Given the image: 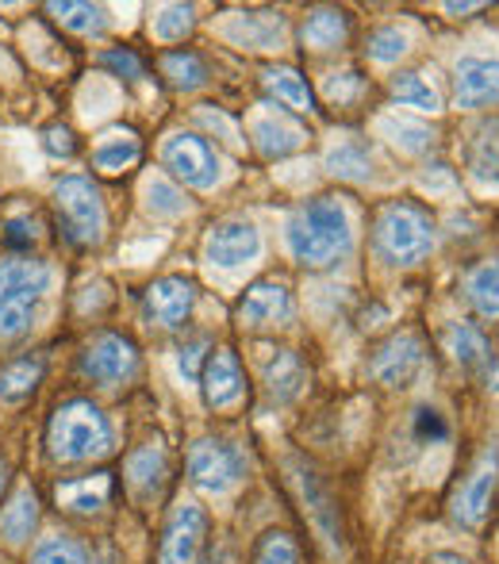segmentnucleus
<instances>
[{
    "label": "nucleus",
    "mask_w": 499,
    "mask_h": 564,
    "mask_svg": "<svg viewBox=\"0 0 499 564\" xmlns=\"http://www.w3.org/2000/svg\"><path fill=\"white\" fill-rule=\"evenodd\" d=\"M196 304V284L188 276H162L147 289V315L158 323V327H181V323L193 315Z\"/></svg>",
    "instance_id": "13"
},
{
    "label": "nucleus",
    "mask_w": 499,
    "mask_h": 564,
    "mask_svg": "<svg viewBox=\"0 0 499 564\" xmlns=\"http://www.w3.org/2000/svg\"><path fill=\"white\" fill-rule=\"evenodd\" d=\"M296 484H300V496H304V507H307V514H312L315 530H319V538L327 542V550L343 553L346 530H343V511H338L335 491L327 488V480H323L312 465H296Z\"/></svg>",
    "instance_id": "11"
},
{
    "label": "nucleus",
    "mask_w": 499,
    "mask_h": 564,
    "mask_svg": "<svg viewBox=\"0 0 499 564\" xmlns=\"http://www.w3.org/2000/svg\"><path fill=\"white\" fill-rule=\"evenodd\" d=\"M188 476L204 491H231L247 476V453L235 442L224 438H200L188 449Z\"/></svg>",
    "instance_id": "6"
},
{
    "label": "nucleus",
    "mask_w": 499,
    "mask_h": 564,
    "mask_svg": "<svg viewBox=\"0 0 499 564\" xmlns=\"http://www.w3.org/2000/svg\"><path fill=\"white\" fill-rule=\"evenodd\" d=\"M250 134H253V147H258L265 158H284V154H292V150L304 147V131H300L289 116H276V112L253 119Z\"/></svg>",
    "instance_id": "20"
},
{
    "label": "nucleus",
    "mask_w": 499,
    "mask_h": 564,
    "mask_svg": "<svg viewBox=\"0 0 499 564\" xmlns=\"http://www.w3.org/2000/svg\"><path fill=\"white\" fill-rule=\"evenodd\" d=\"M496 488H499V449H485L477 457V465H473V473L465 476L462 488H457L454 519L469 530L485 527L488 511H492Z\"/></svg>",
    "instance_id": "8"
},
{
    "label": "nucleus",
    "mask_w": 499,
    "mask_h": 564,
    "mask_svg": "<svg viewBox=\"0 0 499 564\" xmlns=\"http://www.w3.org/2000/svg\"><path fill=\"white\" fill-rule=\"evenodd\" d=\"M165 476H170V460L158 446H142L127 457V484L139 499H154L165 488Z\"/></svg>",
    "instance_id": "21"
},
{
    "label": "nucleus",
    "mask_w": 499,
    "mask_h": 564,
    "mask_svg": "<svg viewBox=\"0 0 499 564\" xmlns=\"http://www.w3.org/2000/svg\"><path fill=\"white\" fill-rule=\"evenodd\" d=\"M139 372V349L127 335H116V330H105L85 346L82 354V377L93 380L100 388H116L127 384V380Z\"/></svg>",
    "instance_id": "7"
},
{
    "label": "nucleus",
    "mask_w": 499,
    "mask_h": 564,
    "mask_svg": "<svg viewBox=\"0 0 499 564\" xmlns=\"http://www.w3.org/2000/svg\"><path fill=\"white\" fill-rule=\"evenodd\" d=\"M408 54V35L395 28H380L369 35V58L373 62H395Z\"/></svg>",
    "instance_id": "40"
},
{
    "label": "nucleus",
    "mask_w": 499,
    "mask_h": 564,
    "mask_svg": "<svg viewBox=\"0 0 499 564\" xmlns=\"http://www.w3.org/2000/svg\"><path fill=\"white\" fill-rule=\"evenodd\" d=\"M469 173L477 185L499 188V116L473 127L469 139Z\"/></svg>",
    "instance_id": "19"
},
{
    "label": "nucleus",
    "mask_w": 499,
    "mask_h": 564,
    "mask_svg": "<svg viewBox=\"0 0 499 564\" xmlns=\"http://www.w3.org/2000/svg\"><path fill=\"white\" fill-rule=\"evenodd\" d=\"M188 31H193V8L188 4H170L154 15V35L162 39V43H177Z\"/></svg>",
    "instance_id": "39"
},
{
    "label": "nucleus",
    "mask_w": 499,
    "mask_h": 564,
    "mask_svg": "<svg viewBox=\"0 0 499 564\" xmlns=\"http://www.w3.org/2000/svg\"><path fill=\"white\" fill-rule=\"evenodd\" d=\"M200 380H204V400L216 411L235 408L242 400V392H247V377H242L239 357L231 349H211V357L204 361Z\"/></svg>",
    "instance_id": "16"
},
{
    "label": "nucleus",
    "mask_w": 499,
    "mask_h": 564,
    "mask_svg": "<svg viewBox=\"0 0 499 564\" xmlns=\"http://www.w3.org/2000/svg\"><path fill=\"white\" fill-rule=\"evenodd\" d=\"M51 12L58 15L62 28L82 31V35H89V31L105 28V12H100L97 4H51Z\"/></svg>",
    "instance_id": "38"
},
{
    "label": "nucleus",
    "mask_w": 499,
    "mask_h": 564,
    "mask_svg": "<svg viewBox=\"0 0 499 564\" xmlns=\"http://www.w3.org/2000/svg\"><path fill=\"white\" fill-rule=\"evenodd\" d=\"M51 289V269L35 258L0 261V338H15L31 327L39 296Z\"/></svg>",
    "instance_id": "4"
},
{
    "label": "nucleus",
    "mask_w": 499,
    "mask_h": 564,
    "mask_svg": "<svg viewBox=\"0 0 499 564\" xmlns=\"http://www.w3.org/2000/svg\"><path fill=\"white\" fill-rule=\"evenodd\" d=\"M446 349L454 354V361L462 365H485L488 357V338L480 335L473 323H454V327L446 330Z\"/></svg>",
    "instance_id": "32"
},
{
    "label": "nucleus",
    "mask_w": 499,
    "mask_h": 564,
    "mask_svg": "<svg viewBox=\"0 0 499 564\" xmlns=\"http://www.w3.org/2000/svg\"><path fill=\"white\" fill-rule=\"evenodd\" d=\"M93 564H120V557H116V550H100L97 557H93Z\"/></svg>",
    "instance_id": "49"
},
{
    "label": "nucleus",
    "mask_w": 499,
    "mask_h": 564,
    "mask_svg": "<svg viewBox=\"0 0 499 564\" xmlns=\"http://www.w3.org/2000/svg\"><path fill=\"white\" fill-rule=\"evenodd\" d=\"M457 105L462 108H488L499 105V58H477V54H465L457 62Z\"/></svg>",
    "instance_id": "15"
},
{
    "label": "nucleus",
    "mask_w": 499,
    "mask_h": 564,
    "mask_svg": "<svg viewBox=\"0 0 499 564\" xmlns=\"http://www.w3.org/2000/svg\"><path fill=\"white\" fill-rule=\"evenodd\" d=\"M335 77H338V74H335ZM358 85H361V77H358V74H343L338 82H330V85H327V93H330V100H346L354 89H358Z\"/></svg>",
    "instance_id": "46"
},
{
    "label": "nucleus",
    "mask_w": 499,
    "mask_h": 564,
    "mask_svg": "<svg viewBox=\"0 0 499 564\" xmlns=\"http://www.w3.org/2000/svg\"><path fill=\"white\" fill-rule=\"evenodd\" d=\"M204 538H208V514L196 503H177L165 522L162 550H158V564H200Z\"/></svg>",
    "instance_id": "9"
},
{
    "label": "nucleus",
    "mask_w": 499,
    "mask_h": 564,
    "mask_svg": "<svg viewBox=\"0 0 499 564\" xmlns=\"http://www.w3.org/2000/svg\"><path fill=\"white\" fill-rule=\"evenodd\" d=\"M426 564H473V561H465L462 553H431Z\"/></svg>",
    "instance_id": "48"
},
{
    "label": "nucleus",
    "mask_w": 499,
    "mask_h": 564,
    "mask_svg": "<svg viewBox=\"0 0 499 564\" xmlns=\"http://www.w3.org/2000/svg\"><path fill=\"white\" fill-rule=\"evenodd\" d=\"M239 319L247 327H276L292 319V296L284 284H253L239 304Z\"/></svg>",
    "instance_id": "17"
},
{
    "label": "nucleus",
    "mask_w": 499,
    "mask_h": 564,
    "mask_svg": "<svg viewBox=\"0 0 499 564\" xmlns=\"http://www.w3.org/2000/svg\"><path fill=\"white\" fill-rule=\"evenodd\" d=\"M43 147H46V154H54V158H74L77 139H74V131H69V127H46Z\"/></svg>",
    "instance_id": "42"
},
{
    "label": "nucleus",
    "mask_w": 499,
    "mask_h": 564,
    "mask_svg": "<svg viewBox=\"0 0 499 564\" xmlns=\"http://www.w3.org/2000/svg\"><path fill=\"white\" fill-rule=\"evenodd\" d=\"M392 97L403 108H419V112H438V93L423 82L419 74H395L392 77Z\"/></svg>",
    "instance_id": "33"
},
{
    "label": "nucleus",
    "mask_w": 499,
    "mask_h": 564,
    "mask_svg": "<svg viewBox=\"0 0 499 564\" xmlns=\"http://www.w3.org/2000/svg\"><path fill=\"white\" fill-rule=\"evenodd\" d=\"M265 89L281 100L284 108H296V112H315V100L312 89H307V77H300L296 69L281 66V69H269L265 74Z\"/></svg>",
    "instance_id": "29"
},
{
    "label": "nucleus",
    "mask_w": 499,
    "mask_h": 564,
    "mask_svg": "<svg viewBox=\"0 0 499 564\" xmlns=\"http://www.w3.org/2000/svg\"><path fill=\"white\" fill-rule=\"evenodd\" d=\"M346 31H350V23H346V12H338V8H319V12L307 15L304 43L315 46V51H330V46H343L346 43Z\"/></svg>",
    "instance_id": "28"
},
{
    "label": "nucleus",
    "mask_w": 499,
    "mask_h": 564,
    "mask_svg": "<svg viewBox=\"0 0 499 564\" xmlns=\"http://www.w3.org/2000/svg\"><path fill=\"white\" fill-rule=\"evenodd\" d=\"M46 449L62 465H82V460L105 457L112 449V426L105 411L89 400H69L54 411L46 426Z\"/></svg>",
    "instance_id": "2"
},
{
    "label": "nucleus",
    "mask_w": 499,
    "mask_h": 564,
    "mask_svg": "<svg viewBox=\"0 0 499 564\" xmlns=\"http://www.w3.org/2000/svg\"><path fill=\"white\" fill-rule=\"evenodd\" d=\"M105 62H108V66H112L120 77H127V82H139V77L147 74V69H142V62H139V54H134V51H108V54H105Z\"/></svg>",
    "instance_id": "43"
},
{
    "label": "nucleus",
    "mask_w": 499,
    "mask_h": 564,
    "mask_svg": "<svg viewBox=\"0 0 499 564\" xmlns=\"http://www.w3.org/2000/svg\"><path fill=\"white\" fill-rule=\"evenodd\" d=\"M380 131H384L395 147L411 150V154L426 150V147H431V139H434V134L426 131L423 123H415V119H380Z\"/></svg>",
    "instance_id": "36"
},
{
    "label": "nucleus",
    "mask_w": 499,
    "mask_h": 564,
    "mask_svg": "<svg viewBox=\"0 0 499 564\" xmlns=\"http://www.w3.org/2000/svg\"><path fill=\"white\" fill-rule=\"evenodd\" d=\"M162 74L170 77V85H173V89H181V93H193V89H200V85L208 82V66H204L196 51L162 54Z\"/></svg>",
    "instance_id": "31"
},
{
    "label": "nucleus",
    "mask_w": 499,
    "mask_h": 564,
    "mask_svg": "<svg viewBox=\"0 0 499 564\" xmlns=\"http://www.w3.org/2000/svg\"><path fill=\"white\" fill-rule=\"evenodd\" d=\"M147 204H150V212L154 216H181V212L188 208V200H185V193H181L173 181H165V177H154L147 185Z\"/></svg>",
    "instance_id": "37"
},
{
    "label": "nucleus",
    "mask_w": 499,
    "mask_h": 564,
    "mask_svg": "<svg viewBox=\"0 0 499 564\" xmlns=\"http://www.w3.org/2000/svg\"><path fill=\"white\" fill-rule=\"evenodd\" d=\"M4 242L12 246V250H31V246H35V224H31V219H8Z\"/></svg>",
    "instance_id": "44"
},
{
    "label": "nucleus",
    "mask_w": 499,
    "mask_h": 564,
    "mask_svg": "<svg viewBox=\"0 0 499 564\" xmlns=\"http://www.w3.org/2000/svg\"><path fill=\"white\" fill-rule=\"evenodd\" d=\"M108 499H112V473H89V476H77V480L54 484V503L77 514L100 511Z\"/></svg>",
    "instance_id": "18"
},
{
    "label": "nucleus",
    "mask_w": 499,
    "mask_h": 564,
    "mask_svg": "<svg viewBox=\"0 0 499 564\" xmlns=\"http://www.w3.org/2000/svg\"><path fill=\"white\" fill-rule=\"evenodd\" d=\"M284 20L281 15H239V20L227 28V39L239 46H253V51H265V46L281 43Z\"/></svg>",
    "instance_id": "26"
},
{
    "label": "nucleus",
    "mask_w": 499,
    "mask_h": 564,
    "mask_svg": "<svg viewBox=\"0 0 499 564\" xmlns=\"http://www.w3.org/2000/svg\"><path fill=\"white\" fill-rule=\"evenodd\" d=\"M139 154H142V142L134 139V131H108L97 142V150H93V165L100 173H123L139 162Z\"/></svg>",
    "instance_id": "25"
},
{
    "label": "nucleus",
    "mask_w": 499,
    "mask_h": 564,
    "mask_svg": "<svg viewBox=\"0 0 499 564\" xmlns=\"http://www.w3.org/2000/svg\"><path fill=\"white\" fill-rule=\"evenodd\" d=\"M419 365H423V341H419V335H395L373 354L369 372H373V380H380L384 388H400L415 377Z\"/></svg>",
    "instance_id": "14"
},
{
    "label": "nucleus",
    "mask_w": 499,
    "mask_h": 564,
    "mask_svg": "<svg viewBox=\"0 0 499 564\" xmlns=\"http://www.w3.org/2000/svg\"><path fill=\"white\" fill-rule=\"evenodd\" d=\"M31 564H89V553H85V545L77 542V538L58 534V538H46V542L31 553Z\"/></svg>",
    "instance_id": "35"
},
{
    "label": "nucleus",
    "mask_w": 499,
    "mask_h": 564,
    "mask_svg": "<svg viewBox=\"0 0 499 564\" xmlns=\"http://www.w3.org/2000/svg\"><path fill=\"white\" fill-rule=\"evenodd\" d=\"M43 384V357H15L0 365V403H23Z\"/></svg>",
    "instance_id": "24"
},
{
    "label": "nucleus",
    "mask_w": 499,
    "mask_h": 564,
    "mask_svg": "<svg viewBox=\"0 0 499 564\" xmlns=\"http://www.w3.org/2000/svg\"><path fill=\"white\" fill-rule=\"evenodd\" d=\"M485 380H488V392H499V354H496V357H488Z\"/></svg>",
    "instance_id": "47"
},
{
    "label": "nucleus",
    "mask_w": 499,
    "mask_h": 564,
    "mask_svg": "<svg viewBox=\"0 0 499 564\" xmlns=\"http://www.w3.org/2000/svg\"><path fill=\"white\" fill-rule=\"evenodd\" d=\"M39 527V496L35 488H20L0 507V538L8 545H23Z\"/></svg>",
    "instance_id": "22"
},
{
    "label": "nucleus",
    "mask_w": 499,
    "mask_h": 564,
    "mask_svg": "<svg viewBox=\"0 0 499 564\" xmlns=\"http://www.w3.org/2000/svg\"><path fill=\"white\" fill-rule=\"evenodd\" d=\"M284 242H289L292 258L300 265H330V261L350 253V216H346V208L335 196H315V200L300 204L289 216Z\"/></svg>",
    "instance_id": "1"
},
{
    "label": "nucleus",
    "mask_w": 499,
    "mask_h": 564,
    "mask_svg": "<svg viewBox=\"0 0 499 564\" xmlns=\"http://www.w3.org/2000/svg\"><path fill=\"white\" fill-rule=\"evenodd\" d=\"M261 253V235L258 227L247 224V219H227V224H216L208 235V261L219 269H239L250 265Z\"/></svg>",
    "instance_id": "12"
},
{
    "label": "nucleus",
    "mask_w": 499,
    "mask_h": 564,
    "mask_svg": "<svg viewBox=\"0 0 499 564\" xmlns=\"http://www.w3.org/2000/svg\"><path fill=\"white\" fill-rule=\"evenodd\" d=\"M4 484H8V460L0 457V491H4Z\"/></svg>",
    "instance_id": "50"
},
{
    "label": "nucleus",
    "mask_w": 499,
    "mask_h": 564,
    "mask_svg": "<svg viewBox=\"0 0 499 564\" xmlns=\"http://www.w3.org/2000/svg\"><path fill=\"white\" fill-rule=\"evenodd\" d=\"M304 384H307V369H304V361H300V354L296 349H281L265 369L269 395H273L276 403H292L304 392Z\"/></svg>",
    "instance_id": "23"
},
{
    "label": "nucleus",
    "mask_w": 499,
    "mask_h": 564,
    "mask_svg": "<svg viewBox=\"0 0 499 564\" xmlns=\"http://www.w3.org/2000/svg\"><path fill=\"white\" fill-rule=\"evenodd\" d=\"M162 158L173 170V177H181L193 188H211L219 181V158L211 150V142L200 139V134H170V142L162 147Z\"/></svg>",
    "instance_id": "10"
},
{
    "label": "nucleus",
    "mask_w": 499,
    "mask_h": 564,
    "mask_svg": "<svg viewBox=\"0 0 499 564\" xmlns=\"http://www.w3.org/2000/svg\"><path fill=\"white\" fill-rule=\"evenodd\" d=\"M449 434L446 419L438 415L434 408H419L415 411V438L419 442H442Z\"/></svg>",
    "instance_id": "41"
},
{
    "label": "nucleus",
    "mask_w": 499,
    "mask_h": 564,
    "mask_svg": "<svg viewBox=\"0 0 499 564\" xmlns=\"http://www.w3.org/2000/svg\"><path fill=\"white\" fill-rule=\"evenodd\" d=\"M54 208H58L62 235L74 246H97L105 238V200L89 177H62L54 188Z\"/></svg>",
    "instance_id": "5"
},
{
    "label": "nucleus",
    "mask_w": 499,
    "mask_h": 564,
    "mask_svg": "<svg viewBox=\"0 0 499 564\" xmlns=\"http://www.w3.org/2000/svg\"><path fill=\"white\" fill-rule=\"evenodd\" d=\"M200 354H204V338L181 346V372L185 377H200Z\"/></svg>",
    "instance_id": "45"
},
{
    "label": "nucleus",
    "mask_w": 499,
    "mask_h": 564,
    "mask_svg": "<svg viewBox=\"0 0 499 564\" xmlns=\"http://www.w3.org/2000/svg\"><path fill=\"white\" fill-rule=\"evenodd\" d=\"M465 292H469L473 307L488 319H499V258L480 261L469 276H465Z\"/></svg>",
    "instance_id": "27"
},
{
    "label": "nucleus",
    "mask_w": 499,
    "mask_h": 564,
    "mask_svg": "<svg viewBox=\"0 0 499 564\" xmlns=\"http://www.w3.org/2000/svg\"><path fill=\"white\" fill-rule=\"evenodd\" d=\"M373 246L388 265H419L434 250V224L419 204L395 200L377 212Z\"/></svg>",
    "instance_id": "3"
},
{
    "label": "nucleus",
    "mask_w": 499,
    "mask_h": 564,
    "mask_svg": "<svg viewBox=\"0 0 499 564\" xmlns=\"http://www.w3.org/2000/svg\"><path fill=\"white\" fill-rule=\"evenodd\" d=\"M253 564H300V545L289 530H269L253 550Z\"/></svg>",
    "instance_id": "34"
},
{
    "label": "nucleus",
    "mask_w": 499,
    "mask_h": 564,
    "mask_svg": "<svg viewBox=\"0 0 499 564\" xmlns=\"http://www.w3.org/2000/svg\"><path fill=\"white\" fill-rule=\"evenodd\" d=\"M327 170L335 173V177H346V181H366L369 173H373V154H369L366 142L346 139L327 154Z\"/></svg>",
    "instance_id": "30"
}]
</instances>
